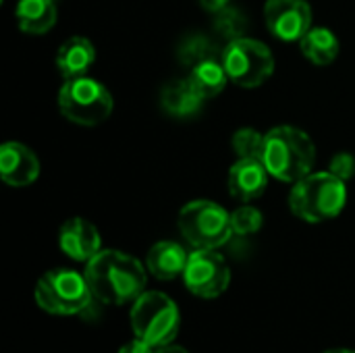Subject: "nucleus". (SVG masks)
Segmentation results:
<instances>
[{
    "mask_svg": "<svg viewBox=\"0 0 355 353\" xmlns=\"http://www.w3.org/2000/svg\"><path fill=\"white\" fill-rule=\"evenodd\" d=\"M85 281L96 302L106 306L133 304L148 283V268L137 258L119 250H100L85 262Z\"/></svg>",
    "mask_w": 355,
    "mask_h": 353,
    "instance_id": "obj_1",
    "label": "nucleus"
},
{
    "mask_svg": "<svg viewBox=\"0 0 355 353\" xmlns=\"http://www.w3.org/2000/svg\"><path fill=\"white\" fill-rule=\"evenodd\" d=\"M260 158L275 179L285 183H297L300 179L312 173L316 160V146L304 129L279 125L264 133Z\"/></svg>",
    "mask_w": 355,
    "mask_h": 353,
    "instance_id": "obj_2",
    "label": "nucleus"
},
{
    "mask_svg": "<svg viewBox=\"0 0 355 353\" xmlns=\"http://www.w3.org/2000/svg\"><path fill=\"white\" fill-rule=\"evenodd\" d=\"M347 202V185L343 179L327 173H310L293 183L289 193L291 212L312 225L337 218Z\"/></svg>",
    "mask_w": 355,
    "mask_h": 353,
    "instance_id": "obj_3",
    "label": "nucleus"
},
{
    "mask_svg": "<svg viewBox=\"0 0 355 353\" xmlns=\"http://www.w3.org/2000/svg\"><path fill=\"white\" fill-rule=\"evenodd\" d=\"M129 322L133 335L158 350L171 345L181 329L177 304L162 291H144L131 306Z\"/></svg>",
    "mask_w": 355,
    "mask_h": 353,
    "instance_id": "obj_4",
    "label": "nucleus"
},
{
    "mask_svg": "<svg viewBox=\"0 0 355 353\" xmlns=\"http://www.w3.org/2000/svg\"><path fill=\"white\" fill-rule=\"evenodd\" d=\"M33 298L35 304L52 316L83 314L94 302L85 275L71 268H54L44 273L35 285Z\"/></svg>",
    "mask_w": 355,
    "mask_h": 353,
    "instance_id": "obj_5",
    "label": "nucleus"
},
{
    "mask_svg": "<svg viewBox=\"0 0 355 353\" xmlns=\"http://www.w3.org/2000/svg\"><path fill=\"white\" fill-rule=\"evenodd\" d=\"M177 227L193 250H218L235 235L231 212L210 200L185 204L179 212Z\"/></svg>",
    "mask_w": 355,
    "mask_h": 353,
    "instance_id": "obj_6",
    "label": "nucleus"
},
{
    "mask_svg": "<svg viewBox=\"0 0 355 353\" xmlns=\"http://www.w3.org/2000/svg\"><path fill=\"white\" fill-rule=\"evenodd\" d=\"M112 96L104 83L83 75L64 79L58 92L60 114L81 127H96L104 123L112 112Z\"/></svg>",
    "mask_w": 355,
    "mask_h": 353,
    "instance_id": "obj_7",
    "label": "nucleus"
},
{
    "mask_svg": "<svg viewBox=\"0 0 355 353\" xmlns=\"http://www.w3.org/2000/svg\"><path fill=\"white\" fill-rule=\"evenodd\" d=\"M220 60L229 81L245 89L260 87L275 71V56L270 48L252 37H237L229 42Z\"/></svg>",
    "mask_w": 355,
    "mask_h": 353,
    "instance_id": "obj_8",
    "label": "nucleus"
},
{
    "mask_svg": "<svg viewBox=\"0 0 355 353\" xmlns=\"http://www.w3.org/2000/svg\"><path fill=\"white\" fill-rule=\"evenodd\" d=\"M183 283L196 298L216 300L229 289L231 268L216 250H193L183 273Z\"/></svg>",
    "mask_w": 355,
    "mask_h": 353,
    "instance_id": "obj_9",
    "label": "nucleus"
},
{
    "mask_svg": "<svg viewBox=\"0 0 355 353\" xmlns=\"http://www.w3.org/2000/svg\"><path fill=\"white\" fill-rule=\"evenodd\" d=\"M264 21L277 40L300 42L312 27V8L308 0H266Z\"/></svg>",
    "mask_w": 355,
    "mask_h": 353,
    "instance_id": "obj_10",
    "label": "nucleus"
},
{
    "mask_svg": "<svg viewBox=\"0 0 355 353\" xmlns=\"http://www.w3.org/2000/svg\"><path fill=\"white\" fill-rule=\"evenodd\" d=\"M58 246L64 256L75 262H89L102 250L100 231L85 218H69L58 231Z\"/></svg>",
    "mask_w": 355,
    "mask_h": 353,
    "instance_id": "obj_11",
    "label": "nucleus"
},
{
    "mask_svg": "<svg viewBox=\"0 0 355 353\" xmlns=\"http://www.w3.org/2000/svg\"><path fill=\"white\" fill-rule=\"evenodd\" d=\"M40 175V160L35 152L19 141L0 146V177L10 187H27Z\"/></svg>",
    "mask_w": 355,
    "mask_h": 353,
    "instance_id": "obj_12",
    "label": "nucleus"
},
{
    "mask_svg": "<svg viewBox=\"0 0 355 353\" xmlns=\"http://www.w3.org/2000/svg\"><path fill=\"white\" fill-rule=\"evenodd\" d=\"M268 177L270 173L262 158H237L227 177L229 193L239 202H252L266 191Z\"/></svg>",
    "mask_w": 355,
    "mask_h": 353,
    "instance_id": "obj_13",
    "label": "nucleus"
},
{
    "mask_svg": "<svg viewBox=\"0 0 355 353\" xmlns=\"http://www.w3.org/2000/svg\"><path fill=\"white\" fill-rule=\"evenodd\" d=\"M189 254L177 241H158L146 256V268L158 281H173L185 273Z\"/></svg>",
    "mask_w": 355,
    "mask_h": 353,
    "instance_id": "obj_14",
    "label": "nucleus"
},
{
    "mask_svg": "<svg viewBox=\"0 0 355 353\" xmlns=\"http://www.w3.org/2000/svg\"><path fill=\"white\" fill-rule=\"evenodd\" d=\"M96 60L94 44L83 35H73L56 52V69L64 79L83 77Z\"/></svg>",
    "mask_w": 355,
    "mask_h": 353,
    "instance_id": "obj_15",
    "label": "nucleus"
},
{
    "mask_svg": "<svg viewBox=\"0 0 355 353\" xmlns=\"http://www.w3.org/2000/svg\"><path fill=\"white\" fill-rule=\"evenodd\" d=\"M17 25L29 35H42L50 31L56 23V2L54 0H19L15 6Z\"/></svg>",
    "mask_w": 355,
    "mask_h": 353,
    "instance_id": "obj_16",
    "label": "nucleus"
},
{
    "mask_svg": "<svg viewBox=\"0 0 355 353\" xmlns=\"http://www.w3.org/2000/svg\"><path fill=\"white\" fill-rule=\"evenodd\" d=\"M160 102L168 114H173L177 119H187V117H193L202 108L204 98L193 89L189 79H183V81L168 83L162 89Z\"/></svg>",
    "mask_w": 355,
    "mask_h": 353,
    "instance_id": "obj_17",
    "label": "nucleus"
},
{
    "mask_svg": "<svg viewBox=\"0 0 355 353\" xmlns=\"http://www.w3.org/2000/svg\"><path fill=\"white\" fill-rule=\"evenodd\" d=\"M300 50L310 62L327 67L339 56V40L329 27H310L300 40Z\"/></svg>",
    "mask_w": 355,
    "mask_h": 353,
    "instance_id": "obj_18",
    "label": "nucleus"
},
{
    "mask_svg": "<svg viewBox=\"0 0 355 353\" xmlns=\"http://www.w3.org/2000/svg\"><path fill=\"white\" fill-rule=\"evenodd\" d=\"M187 79L204 100L218 96L229 83V75L223 67V60H214V58H204L196 62Z\"/></svg>",
    "mask_w": 355,
    "mask_h": 353,
    "instance_id": "obj_19",
    "label": "nucleus"
},
{
    "mask_svg": "<svg viewBox=\"0 0 355 353\" xmlns=\"http://www.w3.org/2000/svg\"><path fill=\"white\" fill-rule=\"evenodd\" d=\"M264 216L258 208L250 206L248 202L239 208H235L231 212V225H233V233L235 235H254L262 229Z\"/></svg>",
    "mask_w": 355,
    "mask_h": 353,
    "instance_id": "obj_20",
    "label": "nucleus"
},
{
    "mask_svg": "<svg viewBox=\"0 0 355 353\" xmlns=\"http://www.w3.org/2000/svg\"><path fill=\"white\" fill-rule=\"evenodd\" d=\"M231 144H233L237 158H260L262 146H264V135L256 129L245 127V129L235 131Z\"/></svg>",
    "mask_w": 355,
    "mask_h": 353,
    "instance_id": "obj_21",
    "label": "nucleus"
},
{
    "mask_svg": "<svg viewBox=\"0 0 355 353\" xmlns=\"http://www.w3.org/2000/svg\"><path fill=\"white\" fill-rule=\"evenodd\" d=\"M329 171H331L333 175H337L339 179H343V181L352 179L355 175L354 154H349V152H339V154H335L333 160H331Z\"/></svg>",
    "mask_w": 355,
    "mask_h": 353,
    "instance_id": "obj_22",
    "label": "nucleus"
},
{
    "mask_svg": "<svg viewBox=\"0 0 355 353\" xmlns=\"http://www.w3.org/2000/svg\"><path fill=\"white\" fill-rule=\"evenodd\" d=\"M119 353H156L154 347H150L148 343H144V341H139L137 337L133 339V341H129V343H125Z\"/></svg>",
    "mask_w": 355,
    "mask_h": 353,
    "instance_id": "obj_23",
    "label": "nucleus"
},
{
    "mask_svg": "<svg viewBox=\"0 0 355 353\" xmlns=\"http://www.w3.org/2000/svg\"><path fill=\"white\" fill-rule=\"evenodd\" d=\"M200 2V6L202 8H206V10H212V12H218V10H223L227 4H229V0H198Z\"/></svg>",
    "mask_w": 355,
    "mask_h": 353,
    "instance_id": "obj_24",
    "label": "nucleus"
},
{
    "mask_svg": "<svg viewBox=\"0 0 355 353\" xmlns=\"http://www.w3.org/2000/svg\"><path fill=\"white\" fill-rule=\"evenodd\" d=\"M156 353H189L185 347H179V345H164V347H158Z\"/></svg>",
    "mask_w": 355,
    "mask_h": 353,
    "instance_id": "obj_25",
    "label": "nucleus"
},
{
    "mask_svg": "<svg viewBox=\"0 0 355 353\" xmlns=\"http://www.w3.org/2000/svg\"><path fill=\"white\" fill-rule=\"evenodd\" d=\"M324 353H355V352H352V350H329V352H324Z\"/></svg>",
    "mask_w": 355,
    "mask_h": 353,
    "instance_id": "obj_26",
    "label": "nucleus"
}]
</instances>
